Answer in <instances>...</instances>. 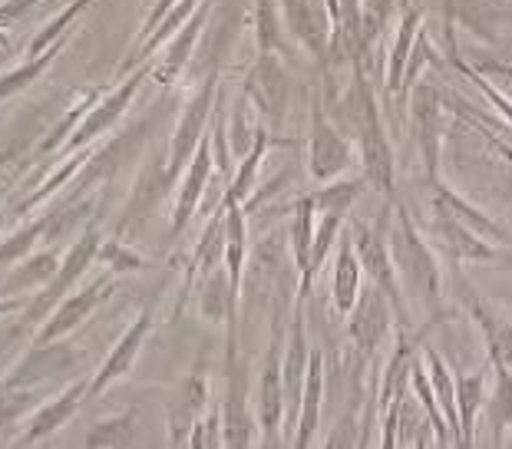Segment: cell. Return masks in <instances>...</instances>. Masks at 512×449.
<instances>
[{
	"mask_svg": "<svg viewBox=\"0 0 512 449\" xmlns=\"http://www.w3.org/2000/svg\"><path fill=\"white\" fill-rule=\"evenodd\" d=\"M390 258H394V265L403 281H407L413 298L427 301L430 308H440V268L430 255V248L417 235L407 212H397V228L390 235Z\"/></svg>",
	"mask_w": 512,
	"mask_h": 449,
	"instance_id": "obj_1",
	"label": "cell"
},
{
	"mask_svg": "<svg viewBox=\"0 0 512 449\" xmlns=\"http://www.w3.org/2000/svg\"><path fill=\"white\" fill-rule=\"evenodd\" d=\"M354 251H357V261H361V268L370 275V281H374V288H380L387 294L390 308H397L400 321H407V311H403V298L397 291V268H394V258H390V251L384 245V238H380V232H374V228H367L357 222L354 225Z\"/></svg>",
	"mask_w": 512,
	"mask_h": 449,
	"instance_id": "obj_2",
	"label": "cell"
},
{
	"mask_svg": "<svg viewBox=\"0 0 512 449\" xmlns=\"http://www.w3.org/2000/svg\"><path fill=\"white\" fill-rule=\"evenodd\" d=\"M76 350L70 344H37L30 354L20 360L14 367V374L4 380V387L10 390H37L43 387L47 380L60 377V374H70L76 367Z\"/></svg>",
	"mask_w": 512,
	"mask_h": 449,
	"instance_id": "obj_3",
	"label": "cell"
},
{
	"mask_svg": "<svg viewBox=\"0 0 512 449\" xmlns=\"http://www.w3.org/2000/svg\"><path fill=\"white\" fill-rule=\"evenodd\" d=\"M357 126H361V139H364V172L367 182L374 185L377 192L390 195L394 192V156H390V146L384 133H380L374 103L361 100V109H357Z\"/></svg>",
	"mask_w": 512,
	"mask_h": 449,
	"instance_id": "obj_4",
	"label": "cell"
},
{
	"mask_svg": "<svg viewBox=\"0 0 512 449\" xmlns=\"http://www.w3.org/2000/svg\"><path fill=\"white\" fill-rule=\"evenodd\" d=\"M222 449H252L255 436H258V416L248 410V393L245 383L235 370V357H232V383H228L225 403H222Z\"/></svg>",
	"mask_w": 512,
	"mask_h": 449,
	"instance_id": "obj_5",
	"label": "cell"
},
{
	"mask_svg": "<svg viewBox=\"0 0 512 449\" xmlns=\"http://www.w3.org/2000/svg\"><path fill=\"white\" fill-rule=\"evenodd\" d=\"M390 301L380 288H370L367 294H357L354 308H351V337L364 354H374L380 341L390 331Z\"/></svg>",
	"mask_w": 512,
	"mask_h": 449,
	"instance_id": "obj_6",
	"label": "cell"
},
{
	"mask_svg": "<svg viewBox=\"0 0 512 449\" xmlns=\"http://www.w3.org/2000/svg\"><path fill=\"white\" fill-rule=\"evenodd\" d=\"M463 298H466L470 314L476 317L479 331H483V341H486L493 367H512V324L506 317H499L473 288H466V284H463Z\"/></svg>",
	"mask_w": 512,
	"mask_h": 449,
	"instance_id": "obj_7",
	"label": "cell"
},
{
	"mask_svg": "<svg viewBox=\"0 0 512 449\" xmlns=\"http://www.w3.org/2000/svg\"><path fill=\"white\" fill-rule=\"evenodd\" d=\"M96 251H100V235H96V232H90V235L83 238V242H76V245H73V251L67 255V261H63L60 271H57V275H53V281L47 284V291H43V294H40V301L27 311V321H37V317H40L43 311H47L53 301H60V298H63V291H67L70 284H73L76 278H80L86 268H90V261L96 258Z\"/></svg>",
	"mask_w": 512,
	"mask_h": 449,
	"instance_id": "obj_8",
	"label": "cell"
},
{
	"mask_svg": "<svg viewBox=\"0 0 512 449\" xmlns=\"http://www.w3.org/2000/svg\"><path fill=\"white\" fill-rule=\"evenodd\" d=\"M149 327H152V317L149 314H143L133 327H129V331L123 334V341H119L113 354L106 357V364L100 367V374L93 377L90 390H86V400H96L106 387H110V383H116L123 374H129V367H133V360H136L139 347H143V341H146Z\"/></svg>",
	"mask_w": 512,
	"mask_h": 449,
	"instance_id": "obj_9",
	"label": "cell"
},
{
	"mask_svg": "<svg viewBox=\"0 0 512 449\" xmlns=\"http://www.w3.org/2000/svg\"><path fill=\"white\" fill-rule=\"evenodd\" d=\"M321 400H324V364L321 354H311L308 364V377H304V390H301V410L298 420H294V446L291 449H311L314 433H318L321 423Z\"/></svg>",
	"mask_w": 512,
	"mask_h": 449,
	"instance_id": "obj_10",
	"label": "cell"
},
{
	"mask_svg": "<svg viewBox=\"0 0 512 449\" xmlns=\"http://www.w3.org/2000/svg\"><path fill=\"white\" fill-rule=\"evenodd\" d=\"M86 390H90V383L86 380H76L73 387L67 393H60L57 400L43 403V407L34 413V420H30L27 433H24V443L34 446L40 440H47V436H53L60 430L63 423H70V416L80 410V403L86 400Z\"/></svg>",
	"mask_w": 512,
	"mask_h": 449,
	"instance_id": "obj_11",
	"label": "cell"
},
{
	"mask_svg": "<svg viewBox=\"0 0 512 449\" xmlns=\"http://www.w3.org/2000/svg\"><path fill=\"white\" fill-rule=\"evenodd\" d=\"M281 420H285V383H281V364L278 354L271 350L265 370L258 380V430L261 436L281 433Z\"/></svg>",
	"mask_w": 512,
	"mask_h": 449,
	"instance_id": "obj_12",
	"label": "cell"
},
{
	"mask_svg": "<svg viewBox=\"0 0 512 449\" xmlns=\"http://www.w3.org/2000/svg\"><path fill=\"white\" fill-rule=\"evenodd\" d=\"M351 162V149L347 142L324 123L321 116H314V136H311V172L314 179H334L337 172L347 169Z\"/></svg>",
	"mask_w": 512,
	"mask_h": 449,
	"instance_id": "obj_13",
	"label": "cell"
},
{
	"mask_svg": "<svg viewBox=\"0 0 512 449\" xmlns=\"http://www.w3.org/2000/svg\"><path fill=\"white\" fill-rule=\"evenodd\" d=\"M433 212H437V215H450L453 222L466 225V228H470V232H476L479 238H493V242H496V238H503V242H506V232L493 222V218L483 215V212H479V208H473L470 202H463L456 192L443 189L440 182H433Z\"/></svg>",
	"mask_w": 512,
	"mask_h": 449,
	"instance_id": "obj_14",
	"label": "cell"
},
{
	"mask_svg": "<svg viewBox=\"0 0 512 449\" xmlns=\"http://www.w3.org/2000/svg\"><path fill=\"white\" fill-rule=\"evenodd\" d=\"M433 215H437V212H433ZM433 228H437V238L443 242L446 255H453L456 261H493L496 258V248L486 245V238H479L466 225L453 222L450 215L433 218Z\"/></svg>",
	"mask_w": 512,
	"mask_h": 449,
	"instance_id": "obj_15",
	"label": "cell"
},
{
	"mask_svg": "<svg viewBox=\"0 0 512 449\" xmlns=\"http://www.w3.org/2000/svg\"><path fill=\"white\" fill-rule=\"evenodd\" d=\"M103 288H106V284H103V281H96L93 288H86V291H80V294H73L70 301H63L60 308H57V314H53V321L40 331V341H37V344L60 341L63 334H70L76 324L86 321V317H90V311L96 308V304H100Z\"/></svg>",
	"mask_w": 512,
	"mask_h": 449,
	"instance_id": "obj_16",
	"label": "cell"
},
{
	"mask_svg": "<svg viewBox=\"0 0 512 449\" xmlns=\"http://www.w3.org/2000/svg\"><path fill=\"white\" fill-rule=\"evenodd\" d=\"M357 294H361V261L351 238H344L337 248V268H334V308L337 311H351Z\"/></svg>",
	"mask_w": 512,
	"mask_h": 449,
	"instance_id": "obj_17",
	"label": "cell"
},
{
	"mask_svg": "<svg viewBox=\"0 0 512 449\" xmlns=\"http://www.w3.org/2000/svg\"><path fill=\"white\" fill-rule=\"evenodd\" d=\"M248 90H252V96L268 109V113H281L285 103H288V80H285V73H281V67L271 57H265L258 63V70L252 73Z\"/></svg>",
	"mask_w": 512,
	"mask_h": 449,
	"instance_id": "obj_18",
	"label": "cell"
},
{
	"mask_svg": "<svg viewBox=\"0 0 512 449\" xmlns=\"http://www.w3.org/2000/svg\"><path fill=\"white\" fill-rule=\"evenodd\" d=\"M417 133H420V149H423V159H427V172H430V182H437V146H440V136H437V100H433L430 90H420L417 93Z\"/></svg>",
	"mask_w": 512,
	"mask_h": 449,
	"instance_id": "obj_19",
	"label": "cell"
},
{
	"mask_svg": "<svg viewBox=\"0 0 512 449\" xmlns=\"http://www.w3.org/2000/svg\"><path fill=\"white\" fill-rule=\"evenodd\" d=\"M410 370H413V347L410 344H400V350L390 360L384 380H380V410H390L394 403L407 393V383H410Z\"/></svg>",
	"mask_w": 512,
	"mask_h": 449,
	"instance_id": "obj_20",
	"label": "cell"
},
{
	"mask_svg": "<svg viewBox=\"0 0 512 449\" xmlns=\"http://www.w3.org/2000/svg\"><path fill=\"white\" fill-rule=\"evenodd\" d=\"M205 109H209V90H205L199 100L189 106V113H185L179 133H176V149H172V166H169V179L182 169V162L189 159V152L195 149V139H199V129L205 123Z\"/></svg>",
	"mask_w": 512,
	"mask_h": 449,
	"instance_id": "obj_21",
	"label": "cell"
},
{
	"mask_svg": "<svg viewBox=\"0 0 512 449\" xmlns=\"http://www.w3.org/2000/svg\"><path fill=\"white\" fill-rule=\"evenodd\" d=\"M133 413H123V416H113V420H100L96 426H90L86 433L83 446L86 449H126L133 443Z\"/></svg>",
	"mask_w": 512,
	"mask_h": 449,
	"instance_id": "obj_22",
	"label": "cell"
},
{
	"mask_svg": "<svg viewBox=\"0 0 512 449\" xmlns=\"http://www.w3.org/2000/svg\"><path fill=\"white\" fill-rule=\"evenodd\" d=\"M205 179H209V149H199V156H195V166L189 172V179H185V189L179 195V205H176V232L189 222L195 202H199V195L205 189Z\"/></svg>",
	"mask_w": 512,
	"mask_h": 449,
	"instance_id": "obj_23",
	"label": "cell"
},
{
	"mask_svg": "<svg viewBox=\"0 0 512 449\" xmlns=\"http://www.w3.org/2000/svg\"><path fill=\"white\" fill-rule=\"evenodd\" d=\"M311 212H314V202L304 199L294 212V228H291V242H294V255H298V265L304 271V291L311 284V245H314V235H311Z\"/></svg>",
	"mask_w": 512,
	"mask_h": 449,
	"instance_id": "obj_24",
	"label": "cell"
},
{
	"mask_svg": "<svg viewBox=\"0 0 512 449\" xmlns=\"http://www.w3.org/2000/svg\"><path fill=\"white\" fill-rule=\"evenodd\" d=\"M496 370V390L489 397V420L499 433H509V446L512 449V374L509 367H493Z\"/></svg>",
	"mask_w": 512,
	"mask_h": 449,
	"instance_id": "obj_25",
	"label": "cell"
},
{
	"mask_svg": "<svg viewBox=\"0 0 512 449\" xmlns=\"http://www.w3.org/2000/svg\"><path fill=\"white\" fill-rule=\"evenodd\" d=\"M370 420H374V413H367L364 423H357L354 413H344L334 423V430L328 433L321 449H364V443L370 440Z\"/></svg>",
	"mask_w": 512,
	"mask_h": 449,
	"instance_id": "obj_26",
	"label": "cell"
},
{
	"mask_svg": "<svg viewBox=\"0 0 512 449\" xmlns=\"http://www.w3.org/2000/svg\"><path fill=\"white\" fill-rule=\"evenodd\" d=\"M364 182H341V185H331V189H321L318 195H311L314 208H321L324 215H344L351 202L361 195Z\"/></svg>",
	"mask_w": 512,
	"mask_h": 449,
	"instance_id": "obj_27",
	"label": "cell"
},
{
	"mask_svg": "<svg viewBox=\"0 0 512 449\" xmlns=\"http://www.w3.org/2000/svg\"><path fill=\"white\" fill-rule=\"evenodd\" d=\"M232 281H225L222 275H212L209 284H205V294H202V314L209 321H222V314L232 308Z\"/></svg>",
	"mask_w": 512,
	"mask_h": 449,
	"instance_id": "obj_28",
	"label": "cell"
},
{
	"mask_svg": "<svg viewBox=\"0 0 512 449\" xmlns=\"http://www.w3.org/2000/svg\"><path fill=\"white\" fill-rule=\"evenodd\" d=\"M60 271V265H57V258L53 255H37V258H30L27 261V268H20L14 278H10V284L7 288H14V291H20V288H34L37 281H53V275Z\"/></svg>",
	"mask_w": 512,
	"mask_h": 449,
	"instance_id": "obj_29",
	"label": "cell"
},
{
	"mask_svg": "<svg viewBox=\"0 0 512 449\" xmlns=\"http://www.w3.org/2000/svg\"><path fill=\"white\" fill-rule=\"evenodd\" d=\"M34 403H30V390H10V387H0V430L10 423H17Z\"/></svg>",
	"mask_w": 512,
	"mask_h": 449,
	"instance_id": "obj_30",
	"label": "cell"
},
{
	"mask_svg": "<svg viewBox=\"0 0 512 449\" xmlns=\"http://www.w3.org/2000/svg\"><path fill=\"white\" fill-rule=\"evenodd\" d=\"M288 14H291V24L298 27V34L308 40L314 50H321V30L314 24L308 4H304V0H288Z\"/></svg>",
	"mask_w": 512,
	"mask_h": 449,
	"instance_id": "obj_31",
	"label": "cell"
},
{
	"mask_svg": "<svg viewBox=\"0 0 512 449\" xmlns=\"http://www.w3.org/2000/svg\"><path fill=\"white\" fill-rule=\"evenodd\" d=\"M129 93H133V86H126V90L123 93H119L116 96V100H110V103H106L103 109H100V113H96L93 119H86V126L80 129V136H76V142H83V139H90V136H96V133H100V129L106 126V123H110V119L113 116H119V109H123L126 106V100H129Z\"/></svg>",
	"mask_w": 512,
	"mask_h": 449,
	"instance_id": "obj_32",
	"label": "cell"
},
{
	"mask_svg": "<svg viewBox=\"0 0 512 449\" xmlns=\"http://www.w3.org/2000/svg\"><path fill=\"white\" fill-rule=\"evenodd\" d=\"M37 235H43V225H34V228H24V232H20L14 242H7V245H0V265H4V261H17L20 255H24V251H30V245H34V238Z\"/></svg>",
	"mask_w": 512,
	"mask_h": 449,
	"instance_id": "obj_33",
	"label": "cell"
},
{
	"mask_svg": "<svg viewBox=\"0 0 512 449\" xmlns=\"http://www.w3.org/2000/svg\"><path fill=\"white\" fill-rule=\"evenodd\" d=\"M103 258L110 261V265H116V271H136L139 268V258L129 255V251L119 245V242H110L103 248Z\"/></svg>",
	"mask_w": 512,
	"mask_h": 449,
	"instance_id": "obj_34",
	"label": "cell"
},
{
	"mask_svg": "<svg viewBox=\"0 0 512 449\" xmlns=\"http://www.w3.org/2000/svg\"><path fill=\"white\" fill-rule=\"evenodd\" d=\"M380 449H397V407L384 413V426H380Z\"/></svg>",
	"mask_w": 512,
	"mask_h": 449,
	"instance_id": "obj_35",
	"label": "cell"
},
{
	"mask_svg": "<svg viewBox=\"0 0 512 449\" xmlns=\"http://www.w3.org/2000/svg\"><path fill=\"white\" fill-rule=\"evenodd\" d=\"M261 43H265V47H271V43H275V24H271L268 0H261Z\"/></svg>",
	"mask_w": 512,
	"mask_h": 449,
	"instance_id": "obj_36",
	"label": "cell"
},
{
	"mask_svg": "<svg viewBox=\"0 0 512 449\" xmlns=\"http://www.w3.org/2000/svg\"><path fill=\"white\" fill-rule=\"evenodd\" d=\"M261 449H288L285 446V436L275 433V436H261Z\"/></svg>",
	"mask_w": 512,
	"mask_h": 449,
	"instance_id": "obj_37",
	"label": "cell"
},
{
	"mask_svg": "<svg viewBox=\"0 0 512 449\" xmlns=\"http://www.w3.org/2000/svg\"><path fill=\"white\" fill-rule=\"evenodd\" d=\"M413 449H430V433H423L420 440H417V446H413Z\"/></svg>",
	"mask_w": 512,
	"mask_h": 449,
	"instance_id": "obj_38",
	"label": "cell"
},
{
	"mask_svg": "<svg viewBox=\"0 0 512 449\" xmlns=\"http://www.w3.org/2000/svg\"><path fill=\"white\" fill-rule=\"evenodd\" d=\"M4 311H7V304H4V301H0V314H4Z\"/></svg>",
	"mask_w": 512,
	"mask_h": 449,
	"instance_id": "obj_39",
	"label": "cell"
},
{
	"mask_svg": "<svg viewBox=\"0 0 512 449\" xmlns=\"http://www.w3.org/2000/svg\"><path fill=\"white\" fill-rule=\"evenodd\" d=\"M367 443H370V440H367ZM367 443H364V449H367Z\"/></svg>",
	"mask_w": 512,
	"mask_h": 449,
	"instance_id": "obj_40",
	"label": "cell"
}]
</instances>
